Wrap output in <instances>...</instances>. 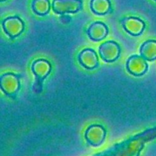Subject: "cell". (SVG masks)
Instances as JSON below:
<instances>
[{"instance_id": "obj_1", "label": "cell", "mask_w": 156, "mask_h": 156, "mask_svg": "<svg viewBox=\"0 0 156 156\" xmlns=\"http://www.w3.org/2000/svg\"><path fill=\"white\" fill-rule=\"evenodd\" d=\"M51 69V64L47 59H38L32 62L31 71L35 76L34 89L36 92H41L42 91L43 81L50 75Z\"/></svg>"}, {"instance_id": "obj_2", "label": "cell", "mask_w": 156, "mask_h": 156, "mask_svg": "<svg viewBox=\"0 0 156 156\" xmlns=\"http://www.w3.org/2000/svg\"><path fill=\"white\" fill-rule=\"evenodd\" d=\"M0 88L5 95L15 98L20 89V76L6 73L0 77Z\"/></svg>"}, {"instance_id": "obj_3", "label": "cell", "mask_w": 156, "mask_h": 156, "mask_svg": "<svg viewBox=\"0 0 156 156\" xmlns=\"http://www.w3.org/2000/svg\"><path fill=\"white\" fill-rule=\"evenodd\" d=\"M2 27L5 33L10 38L20 36L24 30V23L20 17L10 16L5 18L2 22Z\"/></svg>"}, {"instance_id": "obj_4", "label": "cell", "mask_w": 156, "mask_h": 156, "mask_svg": "<svg viewBox=\"0 0 156 156\" xmlns=\"http://www.w3.org/2000/svg\"><path fill=\"white\" fill-rule=\"evenodd\" d=\"M52 8L59 15L76 13L82 10V0H53Z\"/></svg>"}, {"instance_id": "obj_5", "label": "cell", "mask_w": 156, "mask_h": 156, "mask_svg": "<svg viewBox=\"0 0 156 156\" xmlns=\"http://www.w3.org/2000/svg\"><path fill=\"white\" fill-rule=\"evenodd\" d=\"M98 53L105 62H115L120 55V47L115 41H108L101 44Z\"/></svg>"}, {"instance_id": "obj_6", "label": "cell", "mask_w": 156, "mask_h": 156, "mask_svg": "<svg viewBox=\"0 0 156 156\" xmlns=\"http://www.w3.org/2000/svg\"><path fill=\"white\" fill-rule=\"evenodd\" d=\"M106 136V129L101 125L93 124L88 126L85 133V138L91 146L97 147L104 143Z\"/></svg>"}, {"instance_id": "obj_7", "label": "cell", "mask_w": 156, "mask_h": 156, "mask_svg": "<svg viewBox=\"0 0 156 156\" xmlns=\"http://www.w3.org/2000/svg\"><path fill=\"white\" fill-rule=\"evenodd\" d=\"M126 70L134 76H142L148 70V64L146 59L140 55H133L126 61Z\"/></svg>"}, {"instance_id": "obj_8", "label": "cell", "mask_w": 156, "mask_h": 156, "mask_svg": "<svg viewBox=\"0 0 156 156\" xmlns=\"http://www.w3.org/2000/svg\"><path fill=\"white\" fill-rule=\"evenodd\" d=\"M120 22L125 31L133 37L142 34L146 27L144 21L137 17H125L120 21Z\"/></svg>"}, {"instance_id": "obj_9", "label": "cell", "mask_w": 156, "mask_h": 156, "mask_svg": "<svg viewBox=\"0 0 156 156\" xmlns=\"http://www.w3.org/2000/svg\"><path fill=\"white\" fill-rule=\"evenodd\" d=\"M79 62L87 69H94L98 66L99 61L97 53L93 49L85 48L78 56Z\"/></svg>"}, {"instance_id": "obj_10", "label": "cell", "mask_w": 156, "mask_h": 156, "mask_svg": "<svg viewBox=\"0 0 156 156\" xmlns=\"http://www.w3.org/2000/svg\"><path fill=\"white\" fill-rule=\"evenodd\" d=\"M86 33L91 41L98 42L104 40L108 36V27L104 22L95 21L88 27Z\"/></svg>"}, {"instance_id": "obj_11", "label": "cell", "mask_w": 156, "mask_h": 156, "mask_svg": "<svg viewBox=\"0 0 156 156\" xmlns=\"http://www.w3.org/2000/svg\"><path fill=\"white\" fill-rule=\"evenodd\" d=\"M140 56L146 61H154L156 59V41L149 40L143 43L140 49Z\"/></svg>"}, {"instance_id": "obj_12", "label": "cell", "mask_w": 156, "mask_h": 156, "mask_svg": "<svg viewBox=\"0 0 156 156\" xmlns=\"http://www.w3.org/2000/svg\"><path fill=\"white\" fill-rule=\"evenodd\" d=\"M90 9L95 15H107L111 12V2L110 0H91Z\"/></svg>"}, {"instance_id": "obj_13", "label": "cell", "mask_w": 156, "mask_h": 156, "mask_svg": "<svg viewBox=\"0 0 156 156\" xmlns=\"http://www.w3.org/2000/svg\"><path fill=\"white\" fill-rule=\"evenodd\" d=\"M31 9L36 15L40 16L47 15L50 11V0H33Z\"/></svg>"}, {"instance_id": "obj_14", "label": "cell", "mask_w": 156, "mask_h": 156, "mask_svg": "<svg viewBox=\"0 0 156 156\" xmlns=\"http://www.w3.org/2000/svg\"><path fill=\"white\" fill-rule=\"evenodd\" d=\"M0 1H1V2H4V1H5V0H0Z\"/></svg>"}, {"instance_id": "obj_15", "label": "cell", "mask_w": 156, "mask_h": 156, "mask_svg": "<svg viewBox=\"0 0 156 156\" xmlns=\"http://www.w3.org/2000/svg\"><path fill=\"white\" fill-rule=\"evenodd\" d=\"M154 1H155V2H156V0H154Z\"/></svg>"}]
</instances>
